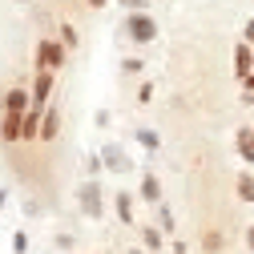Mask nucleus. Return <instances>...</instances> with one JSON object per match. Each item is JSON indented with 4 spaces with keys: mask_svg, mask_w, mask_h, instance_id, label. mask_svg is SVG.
<instances>
[{
    "mask_svg": "<svg viewBox=\"0 0 254 254\" xmlns=\"http://www.w3.org/2000/svg\"><path fill=\"white\" fill-rule=\"evenodd\" d=\"M125 28H129V37H133L137 45H149V41L157 37V20L145 16V12H129V24H125Z\"/></svg>",
    "mask_w": 254,
    "mask_h": 254,
    "instance_id": "3",
    "label": "nucleus"
},
{
    "mask_svg": "<svg viewBox=\"0 0 254 254\" xmlns=\"http://www.w3.org/2000/svg\"><path fill=\"white\" fill-rule=\"evenodd\" d=\"M57 129H61V113H57V109H45V113H41V133H37V137H41V141H53Z\"/></svg>",
    "mask_w": 254,
    "mask_h": 254,
    "instance_id": "8",
    "label": "nucleus"
},
{
    "mask_svg": "<svg viewBox=\"0 0 254 254\" xmlns=\"http://www.w3.org/2000/svg\"><path fill=\"white\" fill-rule=\"evenodd\" d=\"M41 113L45 109H33V105H28V113H20V141H33L41 133Z\"/></svg>",
    "mask_w": 254,
    "mask_h": 254,
    "instance_id": "6",
    "label": "nucleus"
},
{
    "mask_svg": "<svg viewBox=\"0 0 254 254\" xmlns=\"http://www.w3.org/2000/svg\"><path fill=\"white\" fill-rule=\"evenodd\" d=\"M117 218H121V222H133V198L125 194V190L117 194Z\"/></svg>",
    "mask_w": 254,
    "mask_h": 254,
    "instance_id": "14",
    "label": "nucleus"
},
{
    "mask_svg": "<svg viewBox=\"0 0 254 254\" xmlns=\"http://www.w3.org/2000/svg\"><path fill=\"white\" fill-rule=\"evenodd\" d=\"M65 57H69V49L61 41H41L37 45V69L41 73H57L61 65H65Z\"/></svg>",
    "mask_w": 254,
    "mask_h": 254,
    "instance_id": "2",
    "label": "nucleus"
},
{
    "mask_svg": "<svg viewBox=\"0 0 254 254\" xmlns=\"http://www.w3.org/2000/svg\"><path fill=\"white\" fill-rule=\"evenodd\" d=\"M28 105H33V101H28V89H8L4 93V105H0V109H4V113H28Z\"/></svg>",
    "mask_w": 254,
    "mask_h": 254,
    "instance_id": "5",
    "label": "nucleus"
},
{
    "mask_svg": "<svg viewBox=\"0 0 254 254\" xmlns=\"http://www.w3.org/2000/svg\"><path fill=\"white\" fill-rule=\"evenodd\" d=\"M89 4H93V8H101V4H105V0H89Z\"/></svg>",
    "mask_w": 254,
    "mask_h": 254,
    "instance_id": "25",
    "label": "nucleus"
},
{
    "mask_svg": "<svg viewBox=\"0 0 254 254\" xmlns=\"http://www.w3.org/2000/svg\"><path fill=\"white\" fill-rule=\"evenodd\" d=\"M129 254H141V250H129Z\"/></svg>",
    "mask_w": 254,
    "mask_h": 254,
    "instance_id": "28",
    "label": "nucleus"
},
{
    "mask_svg": "<svg viewBox=\"0 0 254 254\" xmlns=\"http://www.w3.org/2000/svg\"><path fill=\"white\" fill-rule=\"evenodd\" d=\"M246 246H250V250H254V226H250V230H246Z\"/></svg>",
    "mask_w": 254,
    "mask_h": 254,
    "instance_id": "23",
    "label": "nucleus"
},
{
    "mask_svg": "<svg viewBox=\"0 0 254 254\" xmlns=\"http://www.w3.org/2000/svg\"><path fill=\"white\" fill-rule=\"evenodd\" d=\"M97 162H105V166H109V170H117V174H125V170H129V157H125L117 145H105Z\"/></svg>",
    "mask_w": 254,
    "mask_h": 254,
    "instance_id": "7",
    "label": "nucleus"
},
{
    "mask_svg": "<svg viewBox=\"0 0 254 254\" xmlns=\"http://www.w3.org/2000/svg\"><path fill=\"white\" fill-rule=\"evenodd\" d=\"M234 73H238V81L250 73V45H238L234 49Z\"/></svg>",
    "mask_w": 254,
    "mask_h": 254,
    "instance_id": "12",
    "label": "nucleus"
},
{
    "mask_svg": "<svg viewBox=\"0 0 254 254\" xmlns=\"http://www.w3.org/2000/svg\"><path fill=\"white\" fill-rule=\"evenodd\" d=\"M137 141L145 145V149H157L162 141H157V133H149V129H137Z\"/></svg>",
    "mask_w": 254,
    "mask_h": 254,
    "instance_id": "18",
    "label": "nucleus"
},
{
    "mask_svg": "<svg viewBox=\"0 0 254 254\" xmlns=\"http://www.w3.org/2000/svg\"><path fill=\"white\" fill-rule=\"evenodd\" d=\"M12 250H16V254H24V250H28V234H24V230H16V234H12Z\"/></svg>",
    "mask_w": 254,
    "mask_h": 254,
    "instance_id": "19",
    "label": "nucleus"
},
{
    "mask_svg": "<svg viewBox=\"0 0 254 254\" xmlns=\"http://www.w3.org/2000/svg\"><path fill=\"white\" fill-rule=\"evenodd\" d=\"M0 206H4V190H0Z\"/></svg>",
    "mask_w": 254,
    "mask_h": 254,
    "instance_id": "27",
    "label": "nucleus"
},
{
    "mask_svg": "<svg viewBox=\"0 0 254 254\" xmlns=\"http://www.w3.org/2000/svg\"><path fill=\"white\" fill-rule=\"evenodd\" d=\"M238 198L254 202V174H238Z\"/></svg>",
    "mask_w": 254,
    "mask_h": 254,
    "instance_id": "15",
    "label": "nucleus"
},
{
    "mask_svg": "<svg viewBox=\"0 0 254 254\" xmlns=\"http://www.w3.org/2000/svg\"><path fill=\"white\" fill-rule=\"evenodd\" d=\"M49 93H53V73H41V69H37L33 93H28V101H33V109H45V101H49Z\"/></svg>",
    "mask_w": 254,
    "mask_h": 254,
    "instance_id": "4",
    "label": "nucleus"
},
{
    "mask_svg": "<svg viewBox=\"0 0 254 254\" xmlns=\"http://www.w3.org/2000/svg\"><path fill=\"white\" fill-rule=\"evenodd\" d=\"M222 242H226V238H222L218 230H210V234H206V242H202V250H210V254H218V250H222Z\"/></svg>",
    "mask_w": 254,
    "mask_h": 254,
    "instance_id": "17",
    "label": "nucleus"
},
{
    "mask_svg": "<svg viewBox=\"0 0 254 254\" xmlns=\"http://www.w3.org/2000/svg\"><path fill=\"white\" fill-rule=\"evenodd\" d=\"M0 141H20V117L0 113Z\"/></svg>",
    "mask_w": 254,
    "mask_h": 254,
    "instance_id": "9",
    "label": "nucleus"
},
{
    "mask_svg": "<svg viewBox=\"0 0 254 254\" xmlns=\"http://www.w3.org/2000/svg\"><path fill=\"white\" fill-rule=\"evenodd\" d=\"M242 85H246V93H254V73H246V77H242Z\"/></svg>",
    "mask_w": 254,
    "mask_h": 254,
    "instance_id": "21",
    "label": "nucleus"
},
{
    "mask_svg": "<svg viewBox=\"0 0 254 254\" xmlns=\"http://www.w3.org/2000/svg\"><path fill=\"white\" fill-rule=\"evenodd\" d=\"M61 45H65V49H73L77 45V33H73V28L65 24V28H61Z\"/></svg>",
    "mask_w": 254,
    "mask_h": 254,
    "instance_id": "20",
    "label": "nucleus"
},
{
    "mask_svg": "<svg viewBox=\"0 0 254 254\" xmlns=\"http://www.w3.org/2000/svg\"><path fill=\"white\" fill-rule=\"evenodd\" d=\"M250 73H254V49H250Z\"/></svg>",
    "mask_w": 254,
    "mask_h": 254,
    "instance_id": "26",
    "label": "nucleus"
},
{
    "mask_svg": "<svg viewBox=\"0 0 254 254\" xmlns=\"http://www.w3.org/2000/svg\"><path fill=\"white\" fill-rule=\"evenodd\" d=\"M141 242H145L149 250H166V238H162L157 226H145V230H141Z\"/></svg>",
    "mask_w": 254,
    "mask_h": 254,
    "instance_id": "13",
    "label": "nucleus"
},
{
    "mask_svg": "<svg viewBox=\"0 0 254 254\" xmlns=\"http://www.w3.org/2000/svg\"><path fill=\"white\" fill-rule=\"evenodd\" d=\"M238 153H242V162L254 166V129H238Z\"/></svg>",
    "mask_w": 254,
    "mask_h": 254,
    "instance_id": "11",
    "label": "nucleus"
},
{
    "mask_svg": "<svg viewBox=\"0 0 254 254\" xmlns=\"http://www.w3.org/2000/svg\"><path fill=\"white\" fill-rule=\"evenodd\" d=\"M141 198H145V202H153V206H162V182H157L153 174H145V178H141Z\"/></svg>",
    "mask_w": 254,
    "mask_h": 254,
    "instance_id": "10",
    "label": "nucleus"
},
{
    "mask_svg": "<svg viewBox=\"0 0 254 254\" xmlns=\"http://www.w3.org/2000/svg\"><path fill=\"white\" fill-rule=\"evenodd\" d=\"M157 230H162V234H174V214H170L166 206H157Z\"/></svg>",
    "mask_w": 254,
    "mask_h": 254,
    "instance_id": "16",
    "label": "nucleus"
},
{
    "mask_svg": "<svg viewBox=\"0 0 254 254\" xmlns=\"http://www.w3.org/2000/svg\"><path fill=\"white\" fill-rule=\"evenodd\" d=\"M121 4H125V8H137V4H141V0H121Z\"/></svg>",
    "mask_w": 254,
    "mask_h": 254,
    "instance_id": "24",
    "label": "nucleus"
},
{
    "mask_svg": "<svg viewBox=\"0 0 254 254\" xmlns=\"http://www.w3.org/2000/svg\"><path fill=\"white\" fill-rule=\"evenodd\" d=\"M246 45H254V20L246 24Z\"/></svg>",
    "mask_w": 254,
    "mask_h": 254,
    "instance_id": "22",
    "label": "nucleus"
},
{
    "mask_svg": "<svg viewBox=\"0 0 254 254\" xmlns=\"http://www.w3.org/2000/svg\"><path fill=\"white\" fill-rule=\"evenodd\" d=\"M77 202H81V214H85V218H101V214H105V194H101V182H81Z\"/></svg>",
    "mask_w": 254,
    "mask_h": 254,
    "instance_id": "1",
    "label": "nucleus"
}]
</instances>
